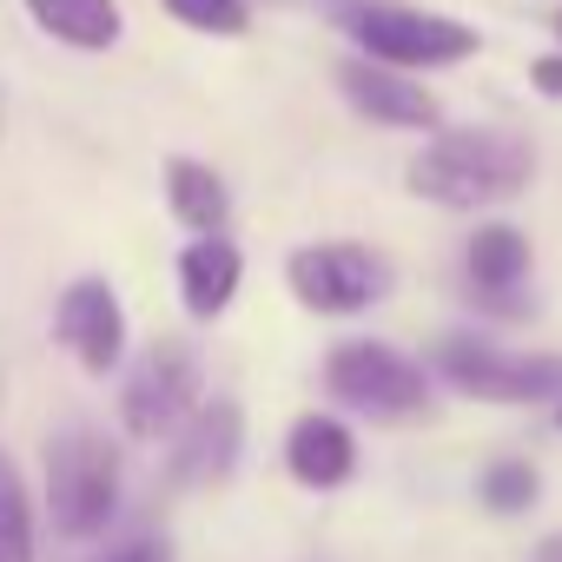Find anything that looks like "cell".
Masks as SVG:
<instances>
[{"instance_id":"obj_13","label":"cell","mask_w":562,"mask_h":562,"mask_svg":"<svg viewBox=\"0 0 562 562\" xmlns=\"http://www.w3.org/2000/svg\"><path fill=\"white\" fill-rule=\"evenodd\" d=\"M172 278H179V305H186V318L212 325V318L232 312V299H238V285H245V251H238L225 232H218V238H186Z\"/></svg>"},{"instance_id":"obj_10","label":"cell","mask_w":562,"mask_h":562,"mask_svg":"<svg viewBox=\"0 0 562 562\" xmlns=\"http://www.w3.org/2000/svg\"><path fill=\"white\" fill-rule=\"evenodd\" d=\"M338 93L371 120V126H397V133H437L443 126V106L424 80L397 74V67H378V60H345L338 67Z\"/></svg>"},{"instance_id":"obj_9","label":"cell","mask_w":562,"mask_h":562,"mask_svg":"<svg viewBox=\"0 0 562 562\" xmlns=\"http://www.w3.org/2000/svg\"><path fill=\"white\" fill-rule=\"evenodd\" d=\"M238 457H245V404L205 397L166 450V483L172 490H218V483H232Z\"/></svg>"},{"instance_id":"obj_14","label":"cell","mask_w":562,"mask_h":562,"mask_svg":"<svg viewBox=\"0 0 562 562\" xmlns=\"http://www.w3.org/2000/svg\"><path fill=\"white\" fill-rule=\"evenodd\" d=\"M159 186H166V212H172L192 238H218V232L232 225V186L218 179V166H205V159H192V153H172L166 172H159Z\"/></svg>"},{"instance_id":"obj_19","label":"cell","mask_w":562,"mask_h":562,"mask_svg":"<svg viewBox=\"0 0 562 562\" xmlns=\"http://www.w3.org/2000/svg\"><path fill=\"white\" fill-rule=\"evenodd\" d=\"M529 87H536L542 100H562V54H542V60H529Z\"/></svg>"},{"instance_id":"obj_7","label":"cell","mask_w":562,"mask_h":562,"mask_svg":"<svg viewBox=\"0 0 562 562\" xmlns=\"http://www.w3.org/2000/svg\"><path fill=\"white\" fill-rule=\"evenodd\" d=\"M285 285L318 318H358L391 299V258L358 238H318L285 258Z\"/></svg>"},{"instance_id":"obj_5","label":"cell","mask_w":562,"mask_h":562,"mask_svg":"<svg viewBox=\"0 0 562 562\" xmlns=\"http://www.w3.org/2000/svg\"><path fill=\"white\" fill-rule=\"evenodd\" d=\"M430 378L476 404H562V358L555 351H509L490 338H443L430 351Z\"/></svg>"},{"instance_id":"obj_15","label":"cell","mask_w":562,"mask_h":562,"mask_svg":"<svg viewBox=\"0 0 562 562\" xmlns=\"http://www.w3.org/2000/svg\"><path fill=\"white\" fill-rule=\"evenodd\" d=\"M21 8L54 47H74V54H113L126 41L120 0H21Z\"/></svg>"},{"instance_id":"obj_20","label":"cell","mask_w":562,"mask_h":562,"mask_svg":"<svg viewBox=\"0 0 562 562\" xmlns=\"http://www.w3.org/2000/svg\"><path fill=\"white\" fill-rule=\"evenodd\" d=\"M529 562H562V529H555V536H542V542L529 549Z\"/></svg>"},{"instance_id":"obj_18","label":"cell","mask_w":562,"mask_h":562,"mask_svg":"<svg viewBox=\"0 0 562 562\" xmlns=\"http://www.w3.org/2000/svg\"><path fill=\"white\" fill-rule=\"evenodd\" d=\"M159 8L192 27V34H212V41H238L251 27V0H159Z\"/></svg>"},{"instance_id":"obj_8","label":"cell","mask_w":562,"mask_h":562,"mask_svg":"<svg viewBox=\"0 0 562 562\" xmlns=\"http://www.w3.org/2000/svg\"><path fill=\"white\" fill-rule=\"evenodd\" d=\"M54 338L67 345V358L87 371V378H113L126 364V345H133V325H126V305L113 292V278L87 271L54 299Z\"/></svg>"},{"instance_id":"obj_22","label":"cell","mask_w":562,"mask_h":562,"mask_svg":"<svg viewBox=\"0 0 562 562\" xmlns=\"http://www.w3.org/2000/svg\"><path fill=\"white\" fill-rule=\"evenodd\" d=\"M549 27H555V41H562V8H555V21H549Z\"/></svg>"},{"instance_id":"obj_4","label":"cell","mask_w":562,"mask_h":562,"mask_svg":"<svg viewBox=\"0 0 562 562\" xmlns=\"http://www.w3.org/2000/svg\"><path fill=\"white\" fill-rule=\"evenodd\" d=\"M325 397H338V411L371 424H417L430 417V371L397 345L345 338L325 358Z\"/></svg>"},{"instance_id":"obj_1","label":"cell","mask_w":562,"mask_h":562,"mask_svg":"<svg viewBox=\"0 0 562 562\" xmlns=\"http://www.w3.org/2000/svg\"><path fill=\"white\" fill-rule=\"evenodd\" d=\"M536 179V146L503 126H437L404 159V192L443 212H483L509 205Z\"/></svg>"},{"instance_id":"obj_16","label":"cell","mask_w":562,"mask_h":562,"mask_svg":"<svg viewBox=\"0 0 562 562\" xmlns=\"http://www.w3.org/2000/svg\"><path fill=\"white\" fill-rule=\"evenodd\" d=\"M0 562H34V496L8 450H0Z\"/></svg>"},{"instance_id":"obj_17","label":"cell","mask_w":562,"mask_h":562,"mask_svg":"<svg viewBox=\"0 0 562 562\" xmlns=\"http://www.w3.org/2000/svg\"><path fill=\"white\" fill-rule=\"evenodd\" d=\"M536 496H542V476H536V463H522V457H496V463L476 476V503H483L490 516H522V509H536Z\"/></svg>"},{"instance_id":"obj_23","label":"cell","mask_w":562,"mask_h":562,"mask_svg":"<svg viewBox=\"0 0 562 562\" xmlns=\"http://www.w3.org/2000/svg\"><path fill=\"white\" fill-rule=\"evenodd\" d=\"M555 424H562V404H555Z\"/></svg>"},{"instance_id":"obj_11","label":"cell","mask_w":562,"mask_h":562,"mask_svg":"<svg viewBox=\"0 0 562 562\" xmlns=\"http://www.w3.org/2000/svg\"><path fill=\"white\" fill-rule=\"evenodd\" d=\"M463 271H470L476 305H490L503 318H522L529 312V299H522V285H529V232H516L503 218L476 225L470 245H463Z\"/></svg>"},{"instance_id":"obj_6","label":"cell","mask_w":562,"mask_h":562,"mask_svg":"<svg viewBox=\"0 0 562 562\" xmlns=\"http://www.w3.org/2000/svg\"><path fill=\"white\" fill-rule=\"evenodd\" d=\"M205 404V364L186 338H159L133 358L126 384H120V430L139 443H166L179 437V424Z\"/></svg>"},{"instance_id":"obj_21","label":"cell","mask_w":562,"mask_h":562,"mask_svg":"<svg viewBox=\"0 0 562 562\" xmlns=\"http://www.w3.org/2000/svg\"><path fill=\"white\" fill-rule=\"evenodd\" d=\"M106 562H153L146 549H126V555H106Z\"/></svg>"},{"instance_id":"obj_12","label":"cell","mask_w":562,"mask_h":562,"mask_svg":"<svg viewBox=\"0 0 562 562\" xmlns=\"http://www.w3.org/2000/svg\"><path fill=\"white\" fill-rule=\"evenodd\" d=\"M285 470L305 490H345L358 476V430L331 411H305L285 430Z\"/></svg>"},{"instance_id":"obj_3","label":"cell","mask_w":562,"mask_h":562,"mask_svg":"<svg viewBox=\"0 0 562 562\" xmlns=\"http://www.w3.org/2000/svg\"><path fill=\"white\" fill-rule=\"evenodd\" d=\"M120 490H126V463L106 430L74 424L47 443V516L67 542L100 536L120 516Z\"/></svg>"},{"instance_id":"obj_2","label":"cell","mask_w":562,"mask_h":562,"mask_svg":"<svg viewBox=\"0 0 562 562\" xmlns=\"http://www.w3.org/2000/svg\"><path fill=\"white\" fill-rule=\"evenodd\" d=\"M338 27L358 41V60L397 67V74H443L483 47L470 21L411 8V0H338Z\"/></svg>"}]
</instances>
